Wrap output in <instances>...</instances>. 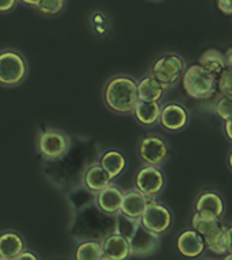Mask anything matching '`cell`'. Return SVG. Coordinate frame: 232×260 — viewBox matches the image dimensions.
Returning <instances> with one entry per match:
<instances>
[{
  "label": "cell",
  "mask_w": 232,
  "mask_h": 260,
  "mask_svg": "<svg viewBox=\"0 0 232 260\" xmlns=\"http://www.w3.org/2000/svg\"><path fill=\"white\" fill-rule=\"evenodd\" d=\"M128 240H129L130 256L152 255L160 247V235L147 229L141 221L136 225Z\"/></svg>",
  "instance_id": "8"
},
{
  "label": "cell",
  "mask_w": 232,
  "mask_h": 260,
  "mask_svg": "<svg viewBox=\"0 0 232 260\" xmlns=\"http://www.w3.org/2000/svg\"><path fill=\"white\" fill-rule=\"evenodd\" d=\"M217 91L223 96L232 98V68H224L217 77Z\"/></svg>",
  "instance_id": "25"
},
{
  "label": "cell",
  "mask_w": 232,
  "mask_h": 260,
  "mask_svg": "<svg viewBox=\"0 0 232 260\" xmlns=\"http://www.w3.org/2000/svg\"><path fill=\"white\" fill-rule=\"evenodd\" d=\"M140 221L147 229L162 236L170 229L171 223H172V214L168 210V207L158 202L156 199H152L147 205Z\"/></svg>",
  "instance_id": "9"
},
{
  "label": "cell",
  "mask_w": 232,
  "mask_h": 260,
  "mask_svg": "<svg viewBox=\"0 0 232 260\" xmlns=\"http://www.w3.org/2000/svg\"><path fill=\"white\" fill-rule=\"evenodd\" d=\"M102 99L113 113L121 115L132 114L138 102L137 80L129 75H114L105 83Z\"/></svg>",
  "instance_id": "1"
},
{
  "label": "cell",
  "mask_w": 232,
  "mask_h": 260,
  "mask_svg": "<svg viewBox=\"0 0 232 260\" xmlns=\"http://www.w3.org/2000/svg\"><path fill=\"white\" fill-rule=\"evenodd\" d=\"M177 248L179 253L186 257H198L207 249L204 237L195 229H187L182 232L177 239Z\"/></svg>",
  "instance_id": "15"
},
{
  "label": "cell",
  "mask_w": 232,
  "mask_h": 260,
  "mask_svg": "<svg viewBox=\"0 0 232 260\" xmlns=\"http://www.w3.org/2000/svg\"><path fill=\"white\" fill-rule=\"evenodd\" d=\"M191 226L204 237L205 245L211 252L216 255H225V244H224V233L225 226L221 222V218L207 217L198 213H194L191 219Z\"/></svg>",
  "instance_id": "4"
},
{
  "label": "cell",
  "mask_w": 232,
  "mask_h": 260,
  "mask_svg": "<svg viewBox=\"0 0 232 260\" xmlns=\"http://www.w3.org/2000/svg\"><path fill=\"white\" fill-rule=\"evenodd\" d=\"M216 115L223 119V121H228L232 118V98L223 96L220 98L217 103L215 106Z\"/></svg>",
  "instance_id": "26"
},
{
  "label": "cell",
  "mask_w": 232,
  "mask_h": 260,
  "mask_svg": "<svg viewBox=\"0 0 232 260\" xmlns=\"http://www.w3.org/2000/svg\"><path fill=\"white\" fill-rule=\"evenodd\" d=\"M113 180L114 179L106 172L105 168L99 162H94V164L87 167L83 172V184L93 194H97L101 190H103L105 187L111 184Z\"/></svg>",
  "instance_id": "16"
},
{
  "label": "cell",
  "mask_w": 232,
  "mask_h": 260,
  "mask_svg": "<svg viewBox=\"0 0 232 260\" xmlns=\"http://www.w3.org/2000/svg\"><path fill=\"white\" fill-rule=\"evenodd\" d=\"M18 3H19V0H0V14L12 11Z\"/></svg>",
  "instance_id": "27"
},
{
  "label": "cell",
  "mask_w": 232,
  "mask_h": 260,
  "mask_svg": "<svg viewBox=\"0 0 232 260\" xmlns=\"http://www.w3.org/2000/svg\"><path fill=\"white\" fill-rule=\"evenodd\" d=\"M217 7L225 15H232V0H217Z\"/></svg>",
  "instance_id": "28"
},
{
  "label": "cell",
  "mask_w": 232,
  "mask_h": 260,
  "mask_svg": "<svg viewBox=\"0 0 232 260\" xmlns=\"http://www.w3.org/2000/svg\"><path fill=\"white\" fill-rule=\"evenodd\" d=\"M224 132H225V136L232 141V118L228 121H224Z\"/></svg>",
  "instance_id": "31"
},
{
  "label": "cell",
  "mask_w": 232,
  "mask_h": 260,
  "mask_svg": "<svg viewBox=\"0 0 232 260\" xmlns=\"http://www.w3.org/2000/svg\"><path fill=\"white\" fill-rule=\"evenodd\" d=\"M26 249L23 237L14 231L0 233V260H16Z\"/></svg>",
  "instance_id": "17"
},
{
  "label": "cell",
  "mask_w": 232,
  "mask_h": 260,
  "mask_svg": "<svg viewBox=\"0 0 232 260\" xmlns=\"http://www.w3.org/2000/svg\"><path fill=\"white\" fill-rule=\"evenodd\" d=\"M182 85L186 93L194 99H209L217 91V76L202 65H190L182 76Z\"/></svg>",
  "instance_id": "2"
},
{
  "label": "cell",
  "mask_w": 232,
  "mask_h": 260,
  "mask_svg": "<svg viewBox=\"0 0 232 260\" xmlns=\"http://www.w3.org/2000/svg\"><path fill=\"white\" fill-rule=\"evenodd\" d=\"M186 61L177 53H167L159 57L151 67L150 73L155 79H158L164 88H172L186 71Z\"/></svg>",
  "instance_id": "5"
},
{
  "label": "cell",
  "mask_w": 232,
  "mask_h": 260,
  "mask_svg": "<svg viewBox=\"0 0 232 260\" xmlns=\"http://www.w3.org/2000/svg\"><path fill=\"white\" fill-rule=\"evenodd\" d=\"M75 257L77 260H102V245L98 241L87 240L76 247Z\"/></svg>",
  "instance_id": "23"
},
{
  "label": "cell",
  "mask_w": 232,
  "mask_h": 260,
  "mask_svg": "<svg viewBox=\"0 0 232 260\" xmlns=\"http://www.w3.org/2000/svg\"><path fill=\"white\" fill-rule=\"evenodd\" d=\"M164 183L166 178L163 171L156 166H148L144 164L138 172L136 174L134 179V187L140 190L142 194L148 195V197H154L156 198L164 188Z\"/></svg>",
  "instance_id": "10"
},
{
  "label": "cell",
  "mask_w": 232,
  "mask_h": 260,
  "mask_svg": "<svg viewBox=\"0 0 232 260\" xmlns=\"http://www.w3.org/2000/svg\"><path fill=\"white\" fill-rule=\"evenodd\" d=\"M228 166H229V168H231L232 171V150L231 153H229V156H228Z\"/></svg>",
  "instance_id": "34"
},
{
  "label": "cell",
  "mask_w": 232,
  "mask_h": 260,
  "mask_svg": "<svg viewBox=\"0 0 232 260\" xmlns=\"http://www.w3.org/2000/svg\"><path fill=\"white\" fill-rule=\"evenodd\" d=\"M162 113L160 102H146L138 101L133 109V115L138 123L142 126H154L159 123Z\"/></svg>",
  "instance_id": "20"
},
{
  "label": "cell",
  "mask_w": 232,
  "mask_h": 260,
  "mask_svg": "<svg viewBox=\"0 0 232 260\" xmlns=\"http://www.w3.org/2000/svg\"><path fill=\"white\" fill-rule=\"evenodd\" d=\"M18 259H34V260H38V256H37L36 253H34V252L28 251L27 248H26V249H24V251L22 252V253H20Z\"/></svg>",
  "instance_id": "30"
},
{
  "label": "cell",
  "mask_w": 232,
  "mask_h": 260,
  "mask_svg": "<svg viewBox=\"0 0 232 260\" xmlns=\"http://www.w3.org/2000/svg\"><path fill=\"white\" fill-rule=\"evenodd\" d=\"M102 260H124L130 256L129 240L114 232L102 240Z\"/></svg>",
  "instance_id": "13"
},
{
  "label": "cell",
  "mask_w": 232,
  "mask_h": 260,
  "mask_svg": "<svg viewBox=\"0 0 232 260\" xmlns=\"http://www.w3.org/2000/svg\"><path fill=\"white\" fill-rule=\"evenodd\" d=\"M199 65L207 68L209 72H212L215 76L219 77V75L223 72L224 68H227L225 64V57L220 50L216 49H209L199 57Z\"/></svg>",
  "instance_id": "22"
},
{
  "label": "cell",
  "mask_w": 232,
  "mask_h": 260,
  "mask_svg": "<svg viewBox=\"0 0 232 260\" xmlns=\"http://www.w3.org/2000/svg\"><path fill=\"white\" fill-rule=\"evenodd\" d=\"M195 213L207 217L221 218L224 214L223 198L215 191H204L195 201Z\"/></svg>",
  "instance_id": "18"
},
{
  "label": "cell",
  "mask_w": 232,
  "mask_h": 260,
  "mask_svg": "<svg viewBox=\"0 0 232 260\" xmlns=\"http://www.w3.org/2000/svg\"><path fill=\"white\" fill-rule=\"evenodd\" d=\"M40 0H19V3H22L23 6H26V7H32L34 8L36 7V4L38 3Z\"/></svg>",
  "instance_id": "33"
},
{
  "label": "cell",
  "mask_w": 232,
  "mask_h": 260,
  "mask_svg": "<svg viewBox=\"0 0 232 260\" xmlns=\"http://www.w3.org/2000/svg\"><path fill=\"white\" fill-rule=\"evenodd\" d=\"M224 244H225V249L227 253H232V225L225 228V233H224Z\"/></svg>",
  "instance_id": "29"
},
{
  "label": "cell",
  "mask_w": 232,
  "mask_h": 260,
  "mask_svg": "<svg viewBox=\"0 0 232 260\" xmlns=\"http://www.w3.org/2000/svg\"><path fill=\"white\" fill-rule=\"evenodd\" d=\"M224 57H225V64H227L228 68H232V48H229L227 52L224 53Z\"/></svg>",
  "instance_id": "32"
},
{
  "label": "cell",
  "mask_w": 232,
  "mask_h": 260,
  "mask_svg": "<svg viewBox=\"0 0 232 260\" xmlns=\"http://www.w3.org/2000/svg\"><path fill=\"white\" fill-rule=\"evenodd\" d=\"M152 2H160V0H152Z\"/></svg>",
  "instance_id": "36"
},
{
  "label": "cell",
  "mask_w": 232,
  "mask_h": 260,
  "mask_svg": "<svg viewBox=\"0 0 232 260\" xmlns=\"http://www.w3.org/2000/svg\"><path fill=\"white\" fill-rule=\"evenodd\" d=\"M71 138L59 129L42 130L37 137V150L45 160H59L68 153Z\"/></svg>",
  "instance_id": "6"
},
{
  "label": "cell",
  "mask_w": 232,
  "mask_h": 260,
  "mask_svg": "<svg viewBox=\"0 0 232 260\" xmlns=\"http://www.w3.org/2000/svg\"><path fill=\"white\" fill-rule=\"evenodd\" d=\"M187 122H189V113L182 105L172 102V103L162 106L159 123L164 129L170 132H179L186 127Z\"/></svg>",
  "instance_id": "12"
},
{
  "label": "cell",
  "mask_w": 232,
  "mask_h": 260,
  "mask_svg": "<svg viewBox=\"0 0 232 260\" xmlns=\"http://www.w3.org/2000/svg\"><path fill=\"white\" fill-rule=\"evenodd\" d=\"M137 154L144 164L160 167L168 157L170 148L162 137L150 134L138 141Z\"/></svg>",
  "instance_id": "7"
},
{
  "label": "cell",
  "mask_w": 232,
  "mask_h": 260,
  "mask_svg": "<svg viewBox=\"0 0 232 260\" xmlns=\"http://www.w3.org/2000/svg\"><path fill=\"white\" fill-rule=\"evenodd\" d=\"M152 199H155L154 197H148V195L142 194L141 191L137 190L136 187L125 190L124 191V198H122L120 213L129 217V218L140 219L144 210H146L147 205Z\"/></svg>",
  "instance_id": "11"
},
{
  "label": "cell",
  "mask_w": 232,
  "mask_h": 260,
  "mask_svg": "<svg viewBox=\"0 0 232 260\" xmlns=\"http://www.w3.org/2000/svg\"><path fill=\"white\" fill-rule=\"evenodd\" d=\"M65 2L67 0H40L36 4L34 10L40 12L41 15L54 16L63 11V8L65 7Z\"/></svg>",
  "instance_id": "24"
},
{
  "label": "cell",
  "mask_w": 232,
  "mask_h": 260,
  "mask_svg": "<svg viewBox=\"0 0 232 260\" xmlns=\"http://www.w3.org/2000/svg\"><path fill=\"white\" fill-rule=\"evenodd\" d=\"M99 164L106 170V172L113 179L118 178L125 171L126 158L125 156L117 149H107L101 154Z\"/></svg>",
  "instance_id": "21"
},
{
  "label": "cell",
  "mask_w": 232,
  "mask_h": 260,
  "mask_svg": "<svg viewBox=\"0 0 232 260\" xmlns=\"http://www.w3.org/2000/svg\"><path fill=\"white\" fill-rule=\"evenodd\" d=\"M28 64L26 57L15 49L0 50V85L12 88L22 84L27 77Z\"/></svg>",
  "instance_id": "3"
},
{
  "label": "cell",
  "mask_w": 232,
  "mask_h": 260,
  "mask_svg": "<svg viewBox=\"0 0 232 260\" xmlns=\"http://www.w3.org/2000/svg\"><path fill=\"white\" fill-rule=\"evenodd\" d=\"M164 93H166L164 85L158 79H155L151 73L142 76L137 81L138 101L162 102Z\"/></svg>",
  "instance_id": "19"
},
{
  "label": "cell",
  "mask_w": 232,
  "mask_h": 260,
  "mask_svg": "<svg viewBox=\"0 0 232 260\" xmlns=\"http://www.w3.org/2000/svg\"><path fill=\"white\" fill-rule=\"evenodd\" d=\"M224 257H225V260H232V253H228V255H225Z\"/></svg>",
  "instance_id": "35"
},
{
  "label": "cell",
  "mask_w": 232,
  "mask_h": 260,
  "mask_svg": "<svg viewBox=\"0 0 232 260\" xmlns=\"http://www.w3.org/2000/svg\"><path fill=\"white\" fill-rule=\"evenodd\" d=\"M122 198H124V190L120 188L117 184L111 183L95 194V205L105 214L117 215L121 210Z\"/></svg>",
  "instance_id": "14"
}]
</instances>
